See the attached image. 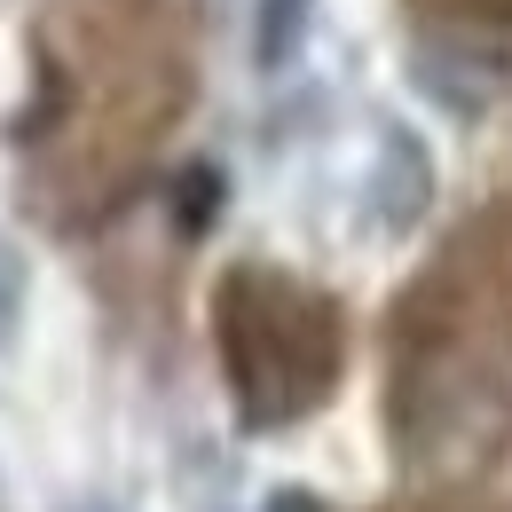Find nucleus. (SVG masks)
I'll list each match as a JSON object with an SVG mask.
<instances>
[{"label":"nucleus","instance_id":"nucleus-4","mask_svg":"<svg viewBox=\"0 0 512 512\" xmlns=\"http://www.w3.org/2000/svg\"><path fill=\"white\" fill-rule=\"evenodd\" d=\"M71 512H119V505H71Z\"/></svg>","mask_w":512,"mask_h":512},{"label":"nucleus","instance_id":"nucleus-1","mask_svg":"<svg viewBox=\"0 0 512 512\" xmlns=\"http://www.w3.org/2000/svg\"><path fill=\"white\" fill-rule=\"evenodd\" d=\"M434 197V166H426V142L410 127H386L379 134V166H371V205H379L386 229H410Z\"/></svg>","mask_w":512,"mask_h":512},{"label":"nucleus","instance_id":"nucleus-2","mask_svg":"<svg viewBox=\"0 0 512 512\" xmlns=\"http://www.w3.org/2000/svg\"><path fill=\"white\" fill-rule=\"evenodd\" d=\"M308 32H316V0H260V16H253V64L260 71L300 64Z\"/></svg>","mask_w":512,"mask_h":512},{"label":"nucleus","instance_id":"nucleus-3","mask_svg":"<svg viewBox=\"0 0 512 512\" xmlns=\"http://www.w3.org/2000/svg\"><path fill=\"white\" fill-rule=\"evenodd\" d=\"M16 323H24V253L0 237V347L16 339Z\"/></svg>","mask_w":512,"mask_h":512}]
</instances>
